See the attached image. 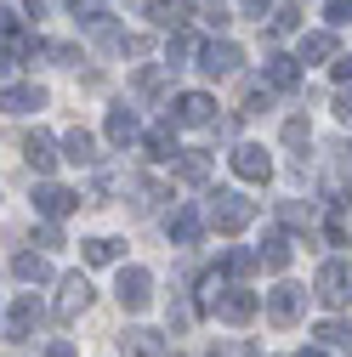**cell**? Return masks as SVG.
Here are the masks:
<instances>
[{
    "instance_id": "obj_17",
    "label": "cell",
    "mask_w": 352,
    "mask_h": 357,
    "mask_svg": "<svg viewBox=\"0 0 352 357\" xmlns=\"http://www.w3.org/2000/svg\"><path fill=\"white\" fill-rule=\"evenodd\" d=\"M23 153H29V165H34L40 176H46V170L57 165V153H52V137H40V130H34V137H23Z\"/></svg>"
},
{
    "instance_id": "obj_15",
    "label": "cell",
    "mask_w": 352,
    "mask_h": 357,
    "mask_svg": "<svg viewBox=\"0 0 352 357\" xmlns=\"http://www.w3.org/2000/svg\"><path fill=\"white\" fill-rule=\"evenodd\" d=\"M148 17L159 29H182L188 23V0H148Z\"/></svg>"
},
{
    "instance_id": "obj_9",
    "label": "cell",
    "mask_w": 352,
    "mask_h": 357,
    "mask_svg": "<svg viewBox=\"0 0 352 357\" xmlns=\"http://www.w3.org/2000/svg\"><path fill=\"white\" fill-rule=\"evenodd\" d=\"M91 306V284H85L80 273L63 278V295H57V318H80V312Z\"/></svg>"
},
{
    "instance_id": "obj_24",
    "label": "cell",
    "mask_w": 352,
    "mask_h": 357,
    "mask_svg": "<svg viewBox=\"0 0 352 357\" xmlns=\"http://www.w3.org/2000/svg\"><path fill=\"white\" fill-rule=\"evenodd\" d=\"M330 52H335V40H330V34H307V40H301V63H324Z\"/></svg>"
},
{
    "instance_id": "obj_32",
    "label": "cell",
    "mask_w": 352,
    "mask_h": 357,
    "mask_svg": "<svg viewBox=\"0 0 352 357\" xmlns=\"http://www.w3.org/2000/svg\"><path fill=\"white\" fill-rule=\"evenodd\" d=\"M335 114H341V119L352 125V85H346V91H341V97H335Z\"/></svg>"
},
{
    "instance_id": "obj_12",
    "label": "cell",
    "mask_w": 352,
    "mask_h": 357,
    "mask_svg": "<svg viewBox=\"0 0 352 357\" xmlns=\"http://www.w3.org/2000/svg\"><path fill=\"white\" fill-rule=\"evenodd\" d=\"M34 324H40V301H34V295H23V301L12 306V324H6V335H12V340H29V335H34Z\"/></svg>"
},
{
    "instance_id": "obj_5",
    "label": "cell",
    "mask_w": 352,
    "mask_h": 357,
    "mask_svg": "<svg viewBox=\"0 0 352 357\" xmlns=\"http://www.w3.org/2000/svg\"><path fill=\"white\" fill-rule=\"evenodd\" d=\"M301 301H307V289L279 284V289L267 295V318H273V324H295V318H301Z\"/></svg>"
},
{
    "instance_id": "obj_21",
    "label": "cell",
    "mask_w": 352,
    "mask_h": 357,
    "mask_svg": "<svg viewBox=\"0 0 352 357\" xmlns=\"http://www.w3.org/2000/svg\"><path fill=\"white\" fill-rule=\"evenodd\" d=\"M12 273L29 278V284H46V278H52V266L40 261V255H17V261H12Z\"/></svg>"
},
{
    "instance_id": "obj_8",
    "label": "cell",
    "mask_w": 352,
    "mask_h": 357,
    "mask_svg": "<svg viewBox=\"0 0 352 357\" xmlns=\"http://www.w3.org/2000/svg\"><path fill=\"white\" fill-rule=\"evenodd\" d=\"M34 210L57 221V215H68V210H80V193H68V188H57V182H46V188L34 193Z\"/></svg>"
},
{
    "instance_id": "obj_37",
    "label": "cell",
    "mask_w": 352,
    "mask_h": 357,
    "mask_svg": "<svg viewBox=\"0 0 352 357\" xmlns=\"http://www.w3.org/2000/svg\"><path fill=\"white\" fill-rule=\"evenodd\" d=\"M222 357H256V351H250V346H239V340H233V346H222Z\"/></svg>"
},
{
    "instance_id": "obj_34",
    "label": "cell",
    "mask_w": 352,
    "mask_h": 357,
    "mask_svg": "<svg viewBox=\"0 0 352 357\" xmlns=\"http://www.w3.org/2000/svg\"><path fill=\"white\" fill-rule=\"evenodd\" d=\"M46 357H74V346H68V340H52V346H46Z\"/></svg>"
},
{
    "instance_id": "obj_7",
    "label": "cell",
    "mask_w": 352,
    "mask_h": 357,
    "mask_svg": "<svg viewBox=\"0 0 352 357\" xmlns=\"http://www.w3.org/2000/svg\"><path fill=\"white\" fill-rule=\"evenodd\" d=\"M34 108H46V91H40V85H6V91H0V114H34Z\"/></svg>"
},
{
    "instance_id": "obj_29",
    "label": "cell",
    "mask_w": 352,
    "mask_h": 357,
    "mask_svg": "<svg viewBox=\"0 0 352 357\" xmlns=\"http://www.w3.org/2000/svg\"><path fill=\"white\" fill-rule=\"evenodd\" d=\"M318 340H324V346H341V340H346V329H341V324H324V329H318Z\"/></svg>"
},
{
    "instance_id": "obj_4",
    "label": "cell",
    "mask_w": 352,
    "mask_h": 357,
    "mask_svg": "<svg viewBox=\"0 0 352 357\" xmlns=\"http://www.w3.org/2000/svg\"><path fill=\"white\" fill-rule=\"evenodd\" d=\"M154 301V278L142 273V266H125V273H119V306L125 312H142Z\"/></svg>"
},
{
    "instance_id": "obj_1",
    "label": "cell",
    "mask_w": 352,
    "mask_h": 357,
    "mask_svg": "<svg viewBox=\"0 0 352 357\" xmlns=\"http://www.w3.org/2000/svg\"><path fill=\"white\" fill-rule=\"evenodd\" d=\"M205 215H210V227H222V233H239L244 221L256 215V204H250L244 193H210V204H205Z\"/></svg>"
},
{
    "instance_id": "obj_30",
    "label": "cell",
    "mask_w": 352,
    "mask_h": 357,
    "mask_svg": "<svg viewBox=\"0 0 352 357\" xmlns=\"http://www.w3.org/2000/svg\"><path fill=\"white\" fill-rule=\"evenodd\" d=\"M40 250H63V233L57 227H40Z\"/></svg>"
},
{
    "instance_id": "obj_14",
    "label": "cell",
    "mask_w": 352,
    "mask_h": 357,
    "mask_svg": "<svg viewBox=\"0 0 352 357\" xmlns=\"http://www.w3.org/2000/svg\"><path fill=\"white\" fill-rule=\"evenodd\" d=\"M63 153L74 159V165H97L103 153H97V137H91V130H68V137H63Z\"/></svg>"
},
{
    "instance_id": "obj_19",
    "label": "cell",
    "mask_w": 352,
    "mask_h": 357,
    "mask_svg": "<svg viewBox=\"0 0 352 357\" xmlns=\"http://www.w3.org/2000/svg\"><path fill=\"white\" fill-rule=\"evenodd\" d=\"M261 261H267L273 273H284V266H290V233H267V244H261Z\"/></svg>"
},
{
    "instance_id": "obj_23",
    "label": "cell",
    "mask_w": 352,
    "mask_h": 357,
    "mask_svg": "<svg viewBox=\"0 0 352 357\" xmlns=\"http://www.w3.org/2000/svg\"><path fill=\"white\" fill-rule=\"evenodd\" d=\"M85 261H91V266H108V261H119V244H114V238H85Z\"/></svg>"
},
{
    "instance_id": "obj_35",
    "label": "cell",
    "mask_w": 352,
    "mask_h": 357,
    "mask_svg": "<svg viewBox=\"0 0 352 357\" xmlns=\"http://www.w3.org/2000/svg\"><path fill=\"white\" fill-rule=\"evenodd\" d=\"M239 6H244V17H261V12H267V0H239Z\"/></svg>"
},
{
    "instance_id": "obj_10",
    "label": "cell",
    "mask_w": 352,
    "mask_h": 357,
    "mask_svg": "<svg viewBox=\"0 0 352 357\" xmlns=\"http://www.w3.org/2000/svg\"><path fill=\"white\" fill-rule=\"evenodd\" d=\"M210 108H216V102H210L205 91H188V97H176L170 119H176V125H205V119H210Z\"/></svg>"
},
{
    "instance_id": "obj_28",
    "label": "cell",
    "mask_w": 352,
    "mask_h": 357,
    "mask_svg": "<svg viewBox=\"0 0 352 357\" xmlns=\"http://www.w3.org/2000/svg\"><path fill=\"white\" fill-rule=\"evenodd\" d=\"M330 23H335V29L352 23V0H330Z\"/></svg>"
},
{
    "instance_id": "obj_20",
    "label": "cell",
    "mask_w": 352,
    "mask_h": 357,
    "mask_svg": "<svg viewBox=\"0 0 352 357\" xmlns=\"http://www.w3.org/2000/svg\"><path fill=\"white\" fill-rule=\"evenodd\" d=\"M176 153V130L170 125H154L148 130V159H170Z\"/></svg>"
},
{
    "instance_id": "obj_33",
    "label": "cell",
    "mask_w": 352,
    "mask_h": 357,
    "mask_svg": "<svg viewBox=\"0 0 352 357\" xmlns=\"http://www.w3.org/2000/svg\"><path fill=\"white\" fill-rule=\"evenodd\" d=\"M335 79H341V85H352V57H335Z\"/></svg>"
},
{
    "instance_id": "obj_13",
    "label": "cell",
    "mask_w": 352,
    "mask_h": 357,
    "mask_svg": "<svg viewBox=\"0 0 352 357\" xmlns=\"http://www.w3.org/2000/svg\"><path fill=\"white\" fill-rule=\"evenodd\" d=\"M119 346H125L131 357H165V340H159V329H125V335H119Z\"/></svg>"
},
{
    "instance_id": "obj_16",
    "label": "cell",
    "mask_w": 352,
    "mask_h": 357,
    "mask_svg": "<svg viewBox=\"0 0 352 357\" xmlns=\"http://www.w3.org/2000/svg\"><path fill=\"white\" fill-rule=\"evenodd\" d=\"M108 142H114V148L137 142V114H131V108H114V114H108Z\"/></svg>"
},
{
    "instance_id": "obj_36",
    "label": "cell",
    "mask_w": 352,
    "mask_h": 357,
    "mask_svg": "<svg viewBox=\"0 0 352 357\" xmlns=\"http://www.w3.org/2000/svg\"><path fill=\"white\" fill-rule=\"evenodd\" d=\"M12 68H17V52H0V79H6Z\"/></svg>"
},
{
    "instance_id": "obj_27",
    "label": "cell",
    "mask_w": 352,
    "mask_h": 357,
    "mask_svg": "<svg viewBox=\"0 0 352 357\" xmlns=\"http://www.w3.org/2000/svg\"><path fill=\"white\" fill-rule=\"evenodd\" d=\"M250 266H256L250 250H233V255H228V273H250Z\"/></svg>"
},
{
    "instance_id": "obj_2",
    "label": "cell",
    "mask_w": 352,
    "mask_h": 357,
    "mask_svg": "<svg viewBox=\"0 0 352 357\" xmlns=\"http://www.w3.org/2000/svg\"><path fill=\"white\" fill-rule=\"evenodd\" d=\"M313 289H318L324 306H346V301H352V266H346V261H324Z\"/></svg>"
},
{
    "instance_id": "obj_38",
    "label": "cell",
    "mask_w": 352,
    "mask_h": 357,
    "mask_svg": "<svg viewBox=\"0 0 352 357\" xmlns=\"http://www.w3.org/2000/svg\"><path fill=\"white\" fill-rule=\"evenodd\" d=\"M12 29H17V17H12L6 6H0V34H12Z\"/></svg>"
},
{
    "instance_id": "obj_26",
    "label": "cell",
    "mask_w": 352,
    "mask_h": 357,
    "mask_svg": "<svg viewBox=\"0 0 352 357\" xmlns=\"http://www.w3.org/2000/svg\"><path fill=\"white\" fill-rule=\"evenodd\" d=\"M284 142H290V148L307 142V119H290V125H284Z\"/></svg>"
},
{
    "instance_id": "obj_22",
    "label": "cell",
    "mask_w": 352,
    "mask_h": 357,
    "mask_svg": "<svg viewBox=\"0 0 352 357\" xmlns=\"http://www.w3.org/2000/svg\"><path fill=\"white\" fill-rule=\"evenodd\" d=\"M267 79L279 85V91H290V85L301 79V68H295V57H273V63H267Z\"/></svg>"
},
{
    "instance_id": "obj_6",
    "label": "cell",
    "mask_w": 352,
    "mask_h": 357,
    "mask_svg": "<svg viewBox=\"0 0 352 357\" xmlns=\"http://www.w3.org/2000/svg\"><path fill=\"white\" fill-rule=\"evenodd\" d=\"M267 170H273V159L261 153L256 142H244V148H233V176H244V182H267Z\"/></svg>"
},
{
    "instance_id": "obj_25",
    "label": "cell",
    "mask_w": 352,
    "mask_h": 357,
    "mask_svg": "<svg viewBox=\"0 0 352 357\" xmlns=\"http://www.w3.org/2000/svg\"><path fill=\"white\" fill-rule=\"evenodd\" d=\"M205 170H210V159H205V153H188V159H176V176H182V182H205Z\"/></svg>"
},
{
    "instance_id": "obj_11",
    "label": "cell",
    "mask_w": 352,
    "mask_h": 357,
    "mask_svg": "<svg viewBox=\"0 0 352 357\" xmlns=\"http://www.w3.org/2000/svg\"><path fill=\"white\" fill-rule=\"evenodd\" d=\"M216 312H222L228 324H244V318H256V295H250V289H222Z\"/></svg>"
},
{
    "instance_id": "obj_18",
    "label": "cell",
    "mask_w": 352,
    "mask_h": 357,
    "mask_svg": "<svg viewBox=\"0 0 352 357\" xmlns=\"http://www.w3.org/2000/svg\"><path fill=\"white\" fill-rule=\"evenodd\" d=\"M199 227H205V215H199V210H176V215H170V238H176V244H193Z\"/></svg>"
},
{
    "instance_id": "obj_31",
    "label": "cell",
    "mask_w": 352,
    "mask_h": 357,
    "mask_svg": "<svg viewBox=\"0 0 352 357\" xmlns=\"http://www.w3.org/2000/svg\"><path fill=\"white\" fill-rule=\"evenodd\" d=\"M267 102H273L267 91H250V97H244V114H261V108H267Z\"/></svg>"
},
{
    "instance_id": "obj_39",
    "label": "cell",
    "mask_w": 352,
    "mask_h": 357,
    "mask_svg": "<svg viewBox=\"0 0 352 357\" xmlns=\"http://www.w3.org/2000/svg\"><path fill=\"white\" fill-rule=\"evenodd\" d=\"M295 357H324V351H313V346H307V351H295Z\"/></svg>"
},
{
    "instance_id": "obj_3",
    "label": "cell",
    "mask_w": 352,
    "mask_h": 357,
    "mask_svg": "<svg viewBox=\"0 0 352 357\" xmlns=\"http://www.w3.org/2000/svg\"><path fill=\"white\" fill-rule=\"evenodd\" d=\"M239 63H244V57H239V46H233V40H210V46L199 52V68H205L210 79H228Z\"/></svg>"
}]
</instances>
